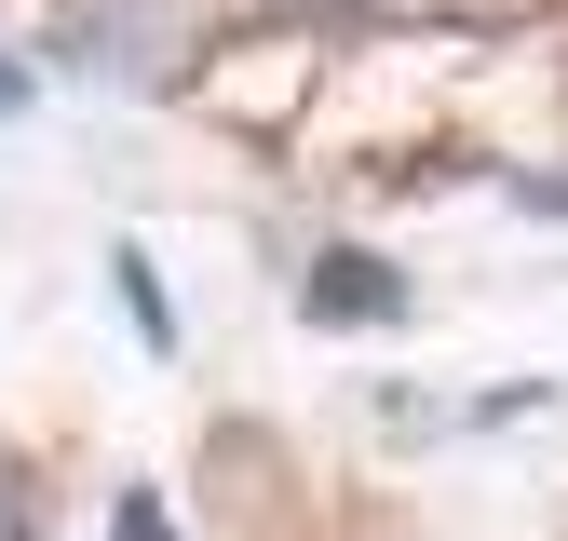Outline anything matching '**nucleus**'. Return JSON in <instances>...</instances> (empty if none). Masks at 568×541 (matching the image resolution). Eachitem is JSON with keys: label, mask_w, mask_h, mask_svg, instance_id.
Here are the masks:
<instances>
[{"label": "nucleus", "mask_w": 568, "mask_h": 541, "mask_svg": "<svg viewBox=\"0 0 568 541\" xmlns=\"http://www.w3.org/2000/svg\"><path fill=\"white\" fill-rule=\"evenodd\" d=\"M109 298H122V325L150 338V353H176V298H163V270H150V244H109Z\"/></svg>", "instance_id": "nucleus-2"}, {"label": "nucleus", "mask_w": 568, "mask_h": 541, "mask_svg": "<svg viewBox=\"0 0 568 541\" xmlns=\"http://www.w3.org/2000/svg\"><path fill=\"white\" fill-rule=\"evenodd\" d=\"M109 541H176V514H163L150 488H122V501H109Z\"/></svg>", "instance_id": "nucleus-3"}, {"label": "nucleus", "mask_w": 568, "mask_h": 541, "mask_svg": "<svg viewBox=\"0 0 568 541\" xmlns=\"http://www.w3.org/2000/svg\"><path fill=\"white\" fill-rule=\"evenodd\" d=\"M14 109H28V82H14V68H0V122H14Z\"/></svg>", "instance_id": "nucleus-5"}, {"label": "nucleus", "mask_w": 568, "mask_h": 541, "mask_svg": "<svg viewBox=\"0 0 568 541\" xmlns=\"http://www.w3.org/2000/svg\"><path fill=\"white\" fill-rule=\"evenodd\" d=\"M406 312V270L366 257V244H325L312 257V325H393Z\"/></svg>", "instance_id": "nucleus-1"}, {"label": "nucleus", "mask_w": 568, "mask_h": 541, "mask_svg": "<svg viewBox=\"0 0 568 541\" xmlns=\"http://www.w3.org/2000/svg\"><path fill=\"white\" fill-rule=\"evenodd\" d=\"M0 541H28V501H14V488H0Z\"/></svg>", "instance_id": "nucleus-4"}]
</instances>
